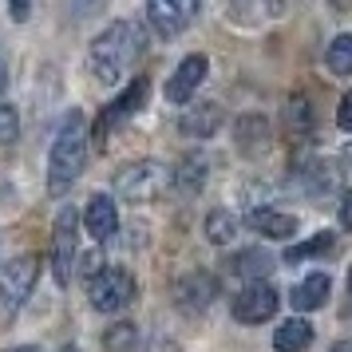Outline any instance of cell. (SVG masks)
<instances>
[{
    "label": "cell",
    "instance_id": "cell-1",
    "mask_svg": "<svg viewBox=\"0 0 352 352\" xmlns=\"http://www.w3.org/2000/svg\"><path fill=\"white\" fill-rule=\"evenodd\" d=\"M139 52H143V32L131 20H115L111 28H103V36H96L91 48H87L91 76L103 87H115L131 72V64L139 60Z\"/></svg>",
    "mask_w": 352,
    "mask_h": 352
},
{
    "label": "cell",
    "instance_id": "cell-2",
    "mask_svg": "<svg viewBox=\"0 0 352 352\" xmlns=\"http://www.w3.org/2000/svg\"><path fill=\"white\" fill-rule=\"evenodd\" d=\"M83 166H87V119L83 111H72L64 119V127L52 143V159H48V190L60 198L80 182Z\"/></svg>",
    "mask_w": 352,
    "mask_h": 352
},
{
    "label": "cell",
    "instance_id": "cell-3",
    "mask_svg": "<svg viewBox=\"0 0 352 352\" xmlns=\"http://www.w3.org/2000/svg\"><path fill=\"white\" fill-rule=\"evenodd\" d=\"M40 277V261L32 254H20L8 261V270L0 277V324H12L24 301L32 297V285Z\"/></svg>",
    "mask_w": 352,
    "mask_h": 352
},
{
    "label": "cell",
    "instance_id": "cell-4",
    "mask_svg": "<svg viewBox=\"0 0 352 352\" xmlns=\"http://www.w3.org/2000/svg\"><path fill=\"white\" fill-rule=\"evenodd\" d=\"M166 186H170V166L159 159H139L115 175V190L127 202H155Z\"/></svg>",
    "mask_w": 352,
    "mask_h": 352
},
{
    "label": "cell",
    "instance_id": "cell-5",
    "mask_svg": "<svg viewBox=\"0 0 352 352\" xmlns=\"http://www.w3.org/2000/svg\"><path fill=\"white\" fill-rule=\"evenodd\" d=\"M87 297L99 313H123L135 301V277L123 265H103L87 277Z\"/></svg>",
    "mask_w": 352,
    "mask_h": 352
},
{
    "label": "cell",
    "instance_id": "cell-6",
    "mask_svg": "<svg viewBox=\"0 0 352 352\" xmlns=\"http://www.w3.org/2000/svg\"><path fill=\"white\" fill-rule=\"evenodd\" d=\"M76 245H80V214H76L72 206H64L60 214H56V226H52V273H56L60 285L72 281Z\"/></svg>",
    "mask_w": 352,
    "mask_h": 352
},
{
    "label": "cell",
    "instance_id": "cell-7",
    "mask_svg": "<svg viewBox=\"0 0 352 352\" xmlns=\"http://www.w3.org/2000/svg\"><path fill=\"white\" fill-rule=\"evenodd\" d=\"M198 8H202V0H146V20L162 40H175L190 28Z\"/></svg>",
    "mask_w": 352,
    "mask_h": 352
},
{
    "label": "cell",
    "instance_id": "cell-8",
    "mask_svg": "<svg viewBox=\"0 0 352 352\" xmlns=\"http://www.w3.org/2000/svg\"><path fill=\"white\" fill-rule=\"evenodd\" d=\"M277 305H281L277 289L265 285V281H250V285L234 297V317H238L241 324H261V320H270L273 313H277Z\"/></svg>",
    "mask_w": 352,
    "mask_h": 352
},
{
    "label": "cell",
    "instance_id": "cell-9",
    "mask_svg": "<svg viewBox=\"0 0 352 352\" xmlns=\"http://www.w3.org/2000/svg\"><path fill=\"white\" fill-rule=\"evenodd\" d=\"M206 72H210V60L206 56H186L182 64L175 67V76L166 80V99L170 103H186L190 96H198V87L206 83Z\"/></svg>",
    "mask_w": 352,
    "mask_h": 352
},
{
    "label": "cell",
    "instance_id": "cell-10",
    "mask_svg": "<svg viewBox=\"0 0 352 352\" xmlns=\"http://www.w3.org/2000/svg\"><path fill=\"white\" fill-rule=\"evenodd\" d=\"M143 103H146V80L139 76V80H135V83L127 87V96L119 99V103H111L107 111L99 115V123H96V143H99V146L107 143V131H111L115 123H119V119H127V115H135L139 107H143Z\"/></svg>",
    "mask_w": 352,
    "mask_h": 352
},
{
    "label": "cell",
    "instance_id": "cell-11",
    "mask_svg": "<svg viewBox=\"0 0 352 352\" xmlns=\"http://www.w3.org/2000/svg\"><path fill=\"white\" fill-rule=\"evenodd\" d=\"M175 297L186 313H202V309L218 297V281H214L210 273H186L175 285Z\"/></svg>",
    "mask_w": 352,
    "mask_h": 352
},
{
    "label": "cell",
    "instance_id": "cell-12",
    "mask_svg": "<svg viewBox=\"0 0 352 352\" xmlns=\"http://www.w3.org/2000/svg\"><path fill=\"white\" fill-rule=\"evenodd\" d=\"M222 123H226V111L218 103H198V107H190V111L178 119V131L186 139H214L222 131Z\"/></svg>",
    "mask_w": 352,
    "mask_h": 352
},
{
    "label": "cell",
    "instance_id": "cell-13",
    "mask_svg": "<svg viewBox=\"0 0 352 352\" xmlns=\"http://www.w3.org/2000/svg\"><path fill=\"white\" fill-rule=\"evenodd\" d=\"M250 230L254 234H261V238H273V241H285L297 234V218L293 214H285V210H273V206H257L250 210Z\"/></svg>",
    "mask_w": 352,
    "mask_h": 352
},
{
    "label": "cell",
    "instance_id": "cell-14",
    "mask_svg": "<svg viewBox=\"0 0 352 352\" xmlns=\"http://www.w3.org/2000/svg\"><path fill=\"white\" fill-rule=\"evenodd\" d=\"M83 226H87V234L96 241H107L115 238V230H119V210L107 194H91V202L83 210Z\"/></svg>",
    "mask_w": 352,
    "mask_h": 352
},
{
    "label": "cell",
    "instance_id": "cell-15",
    "mask_svg": "<svg viewBox=\"0 0 352 352\" xmlns=\"http://www.w3.org/2000/svg\"><path fill=\"white\" fill-rule=\"evenodd\" d=\"M329 289H333V281H329V273H309L301 285L293 289V309L297 313H313V309H320V305L329 301Z\"/></svg>",
    "mask_w": 352,
    "mask_h": 352
},
{
    "label": "cell",
    "instance_id": "cell-16",
    "mask_svg": "<svg viewBox=\"0 0 352 352\" xmlns=\"http://www.w3.org/2000/svg\"><path fill=\"white\" fill-rule=\"evenodd\" d=\"M206 170H210V162L202 155H186L178 162V170H170V186H178L182 194H198L206 186Z\"/></svg>",
    "mask_w": 352,
    "mask_h": 352
},
{
    "label": "cell",
    "instance_id": "cell-17",
    "mask_svg": "<svg viewBox=\"0 0 352 352\" xmlns=\"http://www.w3.org/2000/svg\"><path fill=\"white\" fill-rule=\"evenodd\" d=\"M313 344V324L301 317H289L277 333H273V349L277 352H305Z\"/></svg>",
    "mask_w": 352,
    "mask_h": 352
},
{
    "label": "cell",
    "instance_id": "cell-18",
    "mask_svg": "<svg viewBox=\"0 0 352 352\" xmlns=\"http://www.w3.org/2000/svg\"><path fill=\"white\" fill-rule=\"evenodd\" d=\"M234 139H238V146L245 155H257L261 146L270 143V123L261 115H241L238 127H234Z\"/></svg>",
    "mask_w": 352,
    "mask_h": 352
},
{
    "label": "cell",
    "instance_id": "cell-19",
    "mask_svg": "<svg viewBox=\"0 0 352 352\" xmlns=\"http://www.w3.org/2000/svg\"><path fill=\"white\" fill-rule=\"evenodd\" d=\"M238 234V218L230 214V210H210L206 214V238L214 245H226V241H234Z\"/></svg>",
    "mask_w": 352,
    "mask_h": 352
},
{
    "label": "cell",
    "instance_id": "cell-20",
    "mask_svg": "<svg viewBox=\"0 0 352 352\" xmlns=\"http://www.w3.org/2000/svg\"><path fill=\"white\" fill-rule=\"evenodd\" d=\"M333 245H336V238L324 230V234H317V238L293 245V250L285 254V261H289V265H297V261H309V257H324V254H333Z\"/></svg>",
    "mask_w": 352,
    "mask_h": 352
},
{
    "label": "cell",
    "instance_id": "cell-21",
    "mask_svg": "<svg viewBox=\"0 0 352 352\" xmlns=\"http://www.w3.org/2000/svg\"><path fill=\"white\" fill-rule=\"evenodd\" d=\"M135 344H139V329L135 324H111L107 333H103V352H135Z\"/></svg>",
    "mask_w": 352,
    "mask_h": 352
},
{
    "label": "cell",
    "instance_id": "cell-22",
    "mask_svg": "<svg viewBox=\"0 0 352 352\" xmlns=\"http://www.w3.org/2000/svg\"><path fill=\"white\" fill-rule=\"evenodd\" d=\"M329 72L333 76H352V36H336L329 44Z\"/></svg>",
    "mask_w": 352,
    "mask_h": 352
},
{
    "label": "cell",
    "instance_id": "cell-23",
    "mask_svg": "<svg viewBox=\"0 0 352 352\" xmlns=\"http://www.w3.org/2000/svg\"><path fill=\"white\" fill-rule=\"evenodd\" d=\"M270 270H273V261L265 254H257V250H245V254H238V261H234V273L250 277V281H261Z\"/></svg>",
    "mask_w": 352,
    "mask_h": 352
},
{
    "label": "cell",
    "instance_id": "cell-24",
    "mask_svg": "<svg viewBox=\"0 0 352 352\" xmlns=\"http://www.w3.org/2000/svg\"><path fill=\"white\" fill-rule=\"evenodd\" d=\"M285 119H289V131H297V135H305V131L313 127V115H309V103H305V96H293L285 103Z\"/></svg>",
    "mask_w": 352,
    "mask_h": 352
},
{
    "label": "cell",
    "instance_id": "cell-25",
    "mask_svg": "<svg viewBox=\"0 0 352 352\" xmlns=\"http://www.w3.org/2000/svg\"><path fill=\"white\" fill-rule=\"evenodd\" d=\"M20 139V115L12 103H0V146H12Z\"/></svg>",
    "mask_w": 352,
    "mask_h": 352
},
{
    "label": "cell",
    "instance_id": "cell-26",
    "mask_svg": "<svg viewBox=\"0 0 352 352\" xmlns=\"http://www.w3.org/2000/svg\"><path fill=\"white\" fill-rule=\"evenodd\" d=\"M336 127L352 135V91H344V96H340V107H336Z\"/></svg>",
    "mask_w": 352,
    "mask_h": 352
},
{
    "label": "cell",
    "instance_id": "cell-27",
    "mask_svg": "<svg viewBox=\"0 0 352 352\" xmlns=\"http://www.w3.org/2000/svg\"><path fill=\"white\" fill-rule=\"evenodd\" d=\"M99 8H103V0H72V12H76V16H91Z\"/></svg>",
    "mask_w": 352,
    "mask_h": 352
},
{
    "label": "cell",
    "instance_id": "cell-28",
    "mask_svg": "<svg viewBox=\"0 0 352 352\" xmlns=\"http://www.w3.org/2000/svg\"><path fill=\"white\" fill-rule=\"evenodd\" d=\"M340 226L352 230V190H344V198H340Z\"/></svg>",
    "mask_w": 352,
    "mask_h": 352
},
{
    "label": "cell",
    "instance_id": "cell-29",
    "mask_svg": "<svg viewBox=\"0 0 352 352\" xmlns=\"http://www.w3.org/2000/svg\"><path fill=\"white\" fill-rule=\"evenodd\" d=\"M8 12L16 20H28V12H32V0H8Z\"/></svg>",
    "mask_w": 352,
    "mask_h": 352
},
{
    "label": "cell",
    "instance_id": "cell-30",
    "mask_svg": "<svg viewBox=\"0 0 352 352\" xmlns=\"http://www.w3.org/2000/svg\"><path fill=\"white\" fill-rule=\"evenodd\" d=\"M8 87V60H4V52H0V91Z\"/></svg>",
    "mask_w": 352,
    "mask_h": 352
},
{
    "label": "cell",
    "instance_id": "cell-31",
    "mask_svg": "<svg viewBox=\"0 0 352 352\" xmlns=\"http://www.w3.org/2000/svg\"><path fill=\"white\" fill-rule=\"evenodd\" d=\"M329 352H352V340H336V344H333Z\"/></svg>",
    "mask_w": 352,
    "mask_h": 352
},
{
    "label": "cell",
    "instance_id": "cell-32",
    "mask_svg": "<svg viewBox=\"0 0 352 352\" xmlns=\"http://www.w3.org/2000/svg\"><path fill=\"white\" fill-rule=\"evenodd\" d=\"M8 352H40V349H32V344H20V349H8Z\"/></svg>",
    "mask_w": 352,
    "mask_h": 352
},
{
    "label": "cell",
    "instance_id": "cell-33",
    "mask_svg": "<svg viewBox=\"0 0 352 352\" xmlns=\"http://www.w3.org/2000/svg\"><path fill=\"white\" fill-rule=\"evenodd\" d=\"M60 352H80V349H72V344H64V349H60Z\"/></svg>",
    "mask_w": 352,
    "mask_h": 352
},
{
    "label": "cell",
    "instance_id": "cell-34",
    "mask_svg": "<svg viewBox=\"0 0 352 352\" xmlns=\"http://www.w3.org/2000/svg\"><path fill=\"white\" fill-rule=\"evenodd\" d=\"M349 293H352V270H349Z\"/></svg>",
    "mask_w": 352,
    "mask_h": 352
},
{
    "label": "cell",
    "instance_id": "cell-35",
    "mask_svg": "<svg viewBox=\"0 0 352 352\" xmlns=\"http://www.w3.org/2000/svg\"><path fill=\"white\" fill-rule=\"evenodd\" d=\"M344 155H349V162H352V146H349V151H344Z\"/></svg>",
    "mask_w": 352,
    "mask_h": 352
}]
</instances>
